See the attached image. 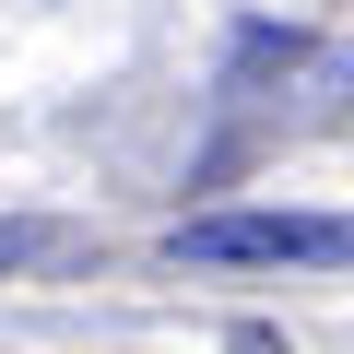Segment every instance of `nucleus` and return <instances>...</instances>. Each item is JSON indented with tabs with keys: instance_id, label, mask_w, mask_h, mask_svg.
Returning <instances> with one entry per match:
<instances>
[{
	"instance_id": "2",
	"label": "nucleus",
	"mask_w": 354,
	"mask_h": 354,
	"mask_svg": "<svg viewBox=\"0 0 354 354\" xmlns=\"http://www.w3.org/2000/svg\"><path fill=\"white\" fill-rule=\"evenodd\" d=\"M71 260H95L83 225H59V213H0V272H71Z\"/></svg>"
},
{
	"instance_id": "1",
	"label": "nucleus",
	"mask_w": 354,
	"mask_h": 354,
	"mask_svg": "<svg viewBox=\"0 0 354 354\" xmlns=\"http://www.w3.org/2000/svg\"><path fill=\"white\" fill-rule=\"evenodd\" d=\"M165 248L201 272H354V213H189Z\"/></svg>"
},
{
	"instance_id": "3",
	"label": "nucleus",
	"mask_w": 354,
	"mask_h": 354,
	"mask_svg": "<svg viewBox=\"0 0 354 354\" xmlns=\"http://www.w3.org/2000/svg\"><path fill=\"white\" fill-rule=\"evenodd\" d=\"M225 354H283V342H272L260 319H236V342H225Z\"/></svg>"
}]
</instances>
